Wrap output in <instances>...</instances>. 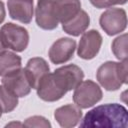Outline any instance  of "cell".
Returning a JSON list of instances; mask_svg holds the SVG:
<instances>
[{
	"label": "cell",
	"instance_id": "cell-1",
	"mask_svg": "<svg viewBox=\"0 0 128 128\" xmlns=\"http://www.w3.org/2000/svg\"><path fill=\"white\" fill-rule=\"evenodd\" d=\"M83 78L84 73L79 66L75 64L64 65L43 77L36 88L37 95L46 102L58 101L68 91L75 89L83 81Z\"/></svg>",
	"mask_w": 128,
	"mask_h": 128
},
{
	"label": "cell",
	"instance_id": "cell-2",
	"mask_svg": "<svg viewBox=\"0 0 128 128\" xmlns=\"http://www.w3.org/2000/svg\"><path fill=\"white\" fill-rule=\"evenodd\" d=\"M80 9V0H38L35 9L36 24L43 30H53Z\"/></svg>",
	"mask_w": 128,
	"mask_h": 128
},
{
	"label": "cell",
	"instance_id": "cell-3",
	"mask_svg": "<svg viewBox=\"0 0 128 128\" xmlns=\"http://www.w3.org/2000/svg\"><path fill=\"white\" fill-rule=\"evenodd\" d=\"M127 124V109L121 104L108 103L89 110L80 122V127L126 128Z\"/></svg>",
	"mask_w": 128,
	"mask_h": 128
},
{
	"label": "cell",
	"instance_id": "cell-4",
	"mask_svg": "<svg viewBox=\"0 0 128 128\" xmlns=\"http://www.w3.org/2000/svg\"><path fill=\"white\" fill-rule=\"evenodd\" d=\"M96 78L100 85L107 91H116L128 79V61H107L96 72Z\"/></svg>",
	"mask_w": 128,
	"mask_h": 128
},
{
	"label": "cell",
	"instance_id": "cell-5",
	"mask_svg": "<svg viewBox=\"0 0 128 128\" xmlns=\"http://www.w3.org/2000/svg\"><path fill=\"white\" fill-rule=\"evenodd\" d=\"M0 33L7 49H11L15 52H22L27 48L29 33L24 27L8 22L1 27Z\"/></svg>",
	"mask_w": 128,
	"mask_h": 128
},
{
	"label": "cell",
	"instance_id": "cell-6",
	"mask_svg": "<svg viewBox=\"0 0 128 128\" xmlns=\"http://www.w3.org/2000/svg\"><path fill=\"white\" fill-rule=\"evenodd\" d=\"M103 93L100 86L92 81L85 80L81 81L74 89L73 101L81 109H87L94 106L102 99Z\"/></svg>",
	"mask_w": 128,
	"mask_h": 128
},
{
	"label": "cell",
	"instance_id": "cell-7",
	"mask_svg": "<svg viewBox=\"0 0 128 128\" xmlns=\"http://www.w3.org/2000/svg\"><path fill=\"white\" fill-rule=\"evenodd\" d=\"M99 24L107 35L119 34L127 27L126 11L122 8H109L101 14Z\"/></svg>",
	"mask_w": 128,
	"mask_h": 128
},
{
	"label": "cell",
	"instance_id": "cell-8",
	"mask_svg": "<svg viewBox=\"0 0 128 128\" xmlns=\"http://www.w3.org/2000/svg\"><path fill=\"white\" fill-rule=\"evenodd\" d=\"M102 40L101 34L95 29L84 32L80 38L77 48L78 56L84 60L93 59L100 51Z\"/></svg>",
	"mask_w": 128,
	"mask_h": 128
},
{
	"label": "cell",
	"instance_id": "cell-9",
	"mask_svg": "<svg viewBox=\"0 0 128 128\" xmlns=\"http://www.w3.org/2000/svg\"><path fill=\"white\" fill-rule=\"evenodd\" d=\"M76 49V41L63 37L56 40L48 51V56L53 64H63L71 60Z\"/></svg>",
	"mask_w": 128,
	"mask_h": 128
},
{
	"label": "cell",
	"instance_id": "cell-10",
	"mask_svg": "<svg viewBox=\"0 0 128 128\" xmlns=\"http://www.w3.org/2000/svg\"><path fill=\"white\" fill-rule=\"evenodd\" d=\"M1 81L2 84L11 92H13L18 98L27 96L32 89L23 68L19 69L14 73L2 77Z\"/></svg>",
	"mask_w": 128,
	"mask_h": 128
},
{
	"label": "cell",
	"instance_id": "cell-11",
	"mask_svg": "<svg viewBox=\"0 0 128 128\" xmlns=\"http://www.w3.org/2000/svg\"><path fill=\"white\" fill-rule=\"evenodd\" d=\"M24 71L31 88L36 89L43 77L50 72V67L45 59L41 57H33L28 60Z\"/></svg>",
	"mask_w": 128,
	"mask_h": 128
},
{
	"label": "cell",
	"instance_id": "cell-12",
	"mask_svg": "<svg viewBox=\"0 0 128 128\" xmlns=\"http://www.w3.org/2000/svg\"><path fill=\"white\" fill-rule=\"evenodd\" d=\"M7 7L9 16L23 24H29L32 21L34 6L33 0H8Z\"/></svg>",
	"mask_w": 128,
	"mask_h": 128
},
{
	"label": "cell",
	"instance_id": "cell-13",
	"mask_svg": "<svg viewBox=\"0 0 128 128\" xmlns=\"http://www.w3.org/2000/svg\"><path fill=\"white\" fill-rule=\"evenodd\" d=\"M54 118L61 127L72 128L79 124L82 118V111L77 105L67 104L55 110Z\"/></svg>",
	"mask_w": 128,
	"mask_h": 128
},
{
	"label": "cell",
	"instance_id": "cell-14",
	"mask_svg": "<svg viewBox=\"0 0 128 128\" xmlns=\"http://www.w3.org/2000/svg\"><path fill=\"white\" fill-rule=\"evenodd\" d=\"M90 25V17L86 11L80 9L74 16L62 23V29L71 36L83 34Z\"/></svg>",
	"mask_w": 128,
	"mask_h": 128
},
{
	"label": "cell",
	"instance_id": "cell-15",
	"mask_svg": "<svg viewBox=\"0 0 128 128\" xmlns=\"http://www.w3.org/2000/svg\"><path fill=\"white\" fill-rule=\"evenodd\" d=\"M22 60L14 52L6 51L0 55V76L4 77L21 69Z\"/></svg>",
	"mask_w": 128,
	"mask_h": 128
},
{
	"label": "cell",
	"instance_id": "cell-16",
	"mask_svg": "<svg viewBox=\"0 0 128 128\" xmlns=\"http://www.w3.org/2000/svg\"><path fill=\"white\" fill-rule=\"evenodd\" d=\"M18 105V97L7 89L3 84L0 85V107L3 113L12 112Z\"/></svg>",
	"mask_w": 128,
	"mask_h": 128
},
{
	"label": "cell",
	"instance_id": "cell-17",
	"mask_svg": "<svg viewBox=\"0 0 128 128\" xmlns=\"http://www.w3.org/2000/svg\"><path fill=\"white\" fill-rule=\"evenodd\" d=\"M111 49L113 54L120 61L127 60L128 52H127V34L124 33L118 37H116L111 45Z\"/></svg>",
	"mask_w": 128,
	"mask_h": 128
},
{
	"label": "cell",
	"instance_id": "cell-18",
	"mask_svg": "<svg viewBox=\"0 0 128 128\" xmlns=\"http://www.w3.org/2000/svg\"><path fill=\"white\" fill-rule=\"evenodd\" d=\"M23 126L25 127H42V128H50L51 127V123L43 116H31L29 118H27L24 123Z\"/></svg>",
	"mask_w": 128,
	"mask_h": 128
},
{
	"label": "cell",
	"instance_id": "cell-19",
	"mask_svg": "<svg viewBox=\"0 0 128 128\" xmlns=\"http://www.w3.org/2000/svg\"><path fill=\"white\" fill-rule=\"evenodd\" d=\"M89 1L94 7L98 9L109 8L114 5H123L127 2V0H89Z\"/></svg>",
	"mask_w": 128,
	"mask_h": 128
},
{
	"label": "cell",
	"instance_id": "cell-20",
	"mask_svg": "<svg viewBox=\"0 0 128 128\" xmlns=\"http://www.w3.org/2000/svg\"><path fill=\"white\" fill-rule=\"evenodd\" d=\"M6 16V11H5V7H4V3L0 0V24L4 21Z\"/></svg>",
	"mask_w": 128,
	"mask_h": 128
},
{
	"label": "cell",
	"instance_id": "cell-21",
	"mask_svg": "<svg viewBox=\"0 0 128 128\" xmlns=\"http://www.w3.org/2000/svg\"><path fill=\"white\" fill-rule=\"evenodd\" d=\"M6 51H7V48H6V46L4 45V42H3V40H2L1 33H0V55L3 54V53L6 52Z\"/></svg>",
	"mask_w": 128,
	"mask_h": 128
},
{
	"label": "cell",
	"instance_id": "cell-22",
	"mask_svg": "<svg viewBox=\"0 0 128 128\" xmlns=\"http://www.w3.org/2000/svg\"><path fill=\"white\" fill-rule=\"evenodd\" d=\"M11 126H23V123H19V122H11L8 123L6 125V127H11Z\"/></svg>",
	"mask_w": 128,
	"mask_h": 128
},
{
	"label": "cell",
	"instance_id": "cell-23",
	"mask_svg": "<svg viewBox=\"0 0 128 128\" xmlns=\"http://www.w3.org/2000/svg\"><path fill=\"white\" fill-rule=\"evenodd\" d=\"M2 113H3V111H2V109H1V107H0V118H1V116H2Z\"/></svg>",
	"mask_w": 128,
	"mask_h": 128
}]
</instances>
